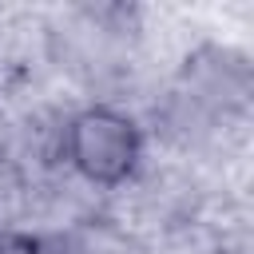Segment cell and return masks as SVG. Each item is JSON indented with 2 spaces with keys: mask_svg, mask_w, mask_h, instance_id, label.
<instances>
[{
  "mask_svg": "<svg viewBox=\"0 0 254 254\" xmlns=\"http://www.w3.org/2000/svg\"><path fill=\"white\" fill-rule=\"evenodd\" d=\"M139 131L127 115L119 111H107V107H91L83 115L71 119V131H67V155L75 163V171L91 183H123L135 163H139Z\"/></svg>",
  "mask_w": 254,
  "mask_h": 254,
  "instance_id": "obj_1",
  "label": "cell"
}]
</instances>
